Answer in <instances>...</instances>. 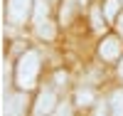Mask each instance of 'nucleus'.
<instances>
[{
  "label": "nucleus",
  "mask_w": 123,
  "mask_h": 116,
  "mask_svg": "<svg viewBox=\"0 0 123 116\" xmlns=\"http://www.w3.org/2000/svg\"><path fill=\"white\" fill-rule=\"evenodd\" d=\"M37 72H39V55L35 49H27L17 62V69H15V77H17V87L20 89H32L35 87V79H37Z\"/></svg>",
  "instance_id": "nucleus-1"
},
{
  "label": "nucleus",
  "mask_w": 123,
  "mask_h": 116,
  "mask_svg": "<svg viewBox=\"0 0 123 116\" xmlns=\"http://www.w3.org/2000/svg\"><path fill=\"white\" fill-rule=\"evenodd\" d=\"M35 3L32 0H7V7H5V15H7V22L10 25H20L32 15Z\"/></svg>",
  "instance_id": "nucleus-2"
},
{
  "label": "nucleus",
  "mask_w": 123,
  "mask_h": 116,
  "mask_svg": "<svg viewBox=\"0 0 123 116\" xmlns=\"http://www.w3.org/2000/svg\"><path fill=\"white\" fill-rule=\"evenodd\" d=\"M121 49H123V45L118 42V37H106L104 42H101V47H98V55H101V59L111 62V59L121 57Z\"/></svg>",
  "instance_id": "nucleus-3"
},
{
  "label": "nucleus",
  "mask_w": 123,
  "mask_h": 116,
  "mask_svg": "<svg viewBox=\"0 0 123 116\" xmlns=\"http://www.w3.org/2000/svg\"><path fill=\"white\" fill-rule=\"evenodd\" d=\"M54 104H57L54 89H44L42 94H39V99H37V114H49L54 109Z\"/></svg>",
  "instance_id": "nucleus-4"
},
{
  "label": "nucleus",
  "mask_w": 123,
  "mask_h": 116,
  "mask_svg": "<svg viewBox=\"0 0 123 116\" xmlns=\"http://www.w3.org/2000/svg\"><path fill=\"white\" fill-rule=\"evenodd\" d=\"M25 111V99L22 96H10L5 104V116H22Z\"/></svg>",
  "instance_id": "nucleus-5"
},
{
  "label": "nucleus",
  "mask_w": 123,
  "mask_h": 116,
  "mask_svg": "<svg viewBox=\"0 0 123 116\" xmlns=\"http://www.w3.org/2000/svg\"><path fill=\"white\" fill-rule=\"evenodd\" d=\"M108 106H111V111H113V116H123V89L113 91V96H111Z\"/></svg>",
  "instance_id": "nucleus-6"
},
{
  "label": "nucleus",
  "mask_w": 123,
  "mask_h": 116,
  "mask_svg": "<svg viewBox=\"0 0 123 116\" xmlns=\"http://www.w3.org/2000/svg\"><path fill=\"white\" fill-rule=\"evenodd\" d=\"M35 32L39 37H44V40H52L54 37V27H52V22H47V20H39L35 25Z\"/></svg>",
  "instance_id": "nucleus-7"
},
{
  "label": "nucleus",
  "mask_w": 123,
  "mask_h": 116,
  "mask_svg": "<svg viewBox=\"0 0 123 116\" xmlns=\"http://www.w3.org/2000/svg\"><path fill=\"white\" fill-rule=\"evenodd\" d=\"M94 99H96L94 89H79L76 91V104L79 106H89V104H94Z\"/></svg>",
  "instance_id": "nucleus-8"
},
{
  "label": "nucleus",
  "mask_w": 123,
  "mask_h": 116,
  "mask_svg": "<svg viewBox=\"0 0 123 116\" xmlns=\"http://www.w3.org/2000/svg\"><path fill=\"white\" fill-rule=\"evenodd\" d=\"M118 7H121V0H106V5H104L106 20H116L118 17Z\"/></svg>",
  "instance_id": "nucleus-9"
},
{
  "label": "nucleus",
  "mask_w": 123,
  "mask_h": 116,
  "mask_svg": "<svg viewBox=\"0 0 123 116\" xmlns=\"http://www.w3.org/2000/svg\"><path fill=\"white\" fill-rule=\"evenodd\" d=\"M74 13H76V0H67L62 5V22H69L74 17Z\"/></svg>",
  "instance_id": "nucleus-10"
},
{
  "label": "nucleus",
  "mask_w": 123,
  "mask_h": 116,
  "mask_svg": "<svg viewBox=\"0 0 123 116\" xmlns=\"http://www.w3.org/2000/svg\"><path fill=\"white\" fill-rule=\"evenodd\" d=\"M35 22H39V20L47 17V0H35Z\"/></svg>",
  "instance_id": "nucleus-11"
},
{
  "label": "nucleus",
  "mask_w": 123,
  "mask_h": 116,
  "mask_svg": "<svg viewBox=\"0 0 123 116\" xmlns=\"http://www.w3.org/2000/svg\"><path fill=\"white\" fill-rule=\"evenodd\" d=\"M101 15H104V10L101 7H91V25H94L96 30L104 25V20H101Z\"/></svg>",
  "instance_id": "nucleus-12"
},
{
  "label": "nucleus",
  "mask_w": 123,
  "mask_h": 116,
  "mask_svg": "<svg viewBox=\"0 0 123 116\" xmlns=\"http://www.w3.org/2000/svg\"><path fill=\"white\" fill-rule=\"evenodd\" d=\"M57 116H71V109H69V106H59Z\"/></svg>",
  "instance_id": "nucleus-13"
},
{
  "label": "nucleus",
  "mask_w": 123,
  "mask_h": 116,
  "mask_svg": "<svg viewBox=\"0 0 123 116\" xmlns=\"http://www.w3.org/2000/svg\"><path fill=\"white\" fill-rule=\"evenodd\" d=\"M94 116H106V104H98V109H96Z\"/></svg>",
  "instance_id": "nucleus-14"
},
{
  "label": "nucleus",
  "mask_w": 123,
  "mask_h": 116,
  "mask_svg": "<svg viewBox=\"0 0 123 116\" xmlns=\"http://www.w3.org/2000/svg\"><path fill=\"white\" fill-rule=\"evenodd\" d=\"M116 22H118V32H121V37H123V13L116 17Z\"/></svg>",
  "instance_id": "nucleus-15"
},
{
  "label": "nucleus",
  "mask_w": 123,
  "mask_h": 116,
  "mask_svg": "<svg viewBox=\"0 0 123 116\" xmlns=\"http://www.w3.org/2000/svg\"><path fill=\"white\" fill-rule=\"evenodd\" d=\"M118 74L123 77V59H121V64H118Z\"/></svg>",
  "instance_id": "nucleus-16"
},
{
  "label": "nucleus",
  "mask_w": 123,
  "mask_h": 116,
  "mask_svg": "<svg viewBox=\"0 0 123 116\" xmlns=\"http://www.w3.org/2000/svg\"><path fill=\"white\" fill-rule=\"evenodd\" d=\"M81 3H84V0H81Z\"/></svg>",
  "instance_id": "nucleus-17"
}]
</instances>
